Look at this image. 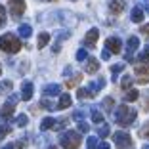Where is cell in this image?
Here are the masks:
<instances>
[{"instance_id": "6da1fadb", "label": "cell", "mask_w": 149, "mask_h": 149, "mask_svg": "<svg viewBox=\"0 0 149 149\" xmlns=\"http://www.w3.org/2000/svg\"><path fill=\"white\" fill-rule=\"evenodd\" d=\"M136 117H138V111H136V109H132V107H128V105L117 107V109H115V115H113L115 123L120 124V126H124V128L130 126V124L136 120Z\"/></svg>"}, {"instance_id": "7a4b0ae2", "label": "cell", "mask_w": 149, "mask_h": 149, "mask_svg": "<svg viewBox=\"0 0 149 149\" xmlns=\"http://www.w3.org/2000/svg\"><path fill=\"white\" fill-rule=\"evenodd\" d=\"M0 50L6 54H17L21 50V40L15 35H2L0 36Z\"/></svg>"}, {"instance_id": "3957f363", "label": "cell", "mask_w": 149, "mask_h": 149, "mask_svg": "<svg viewBox=\"0 0 149 149\" xmlns=\"http://www.w3.org/2000/svg\"><path fill=\"white\" fill-rule=\"evenodd\" d=\"M59 145L65 147V149H79L80 134L77 130H67L65 134H61V138H59Z\"/></svg>"}, {"instance_id": "277c9868", "label": "cell", "mask_w": 149, "mask_h": 149, "mask_svg": "<svg viewBox=\"0 0 149 149\" xmlns=\"http://www.w3.org/2000/svg\"><path fill=\"white\" fill-rule=\"evenodd\" d=\"M115 145H117V149H128L132 147V138L128 132H115Z\"/></svg>"}, {"instance_id": "5b68a950", "label": "cell", "mask_w": 149, "mask_h": 149, "mask_svg": "<svg viewBox=\"0 0 149 149\" xmlns=\"http://www.w3.org/2000/svg\"><path fill=\"white\" fill-rule=\"evenodd\" d=\"M8 6H10V13L13 17H19L25 12V0H10Z\"/></svg>"}, {"instance_id": "8992f818", "label": "cell", "mask_w": 149, "mask_h": 149, "mask_svg": "<svg viewBox=\"0 0 149 149\" xmlns=\"http://www.w3.org/2000/svg\"><path fill=\"white\" fill-rule=\"evenodd\" d=\"M120 48H123V42L118 36H109L105 40V50H109L111 54H120Z\"/></svg>"}, {"instance_id": "52a82bcc", "label": "cell", "mask_w": 149, "mask_h": 149, "mask_svg": "<svg viewBox=\"0 0 149 149\" xmlns=\"http://www.w3.org/2000/svg\"><path fill=\"white\" fill-rule=\"evenodd\" d=\"M138 46H140V38L138 36H130L126 42V59L128 61H132V54L138 50Z\"/></svg>"}, {"instance_id": "ba28073f", "label": "cell", "mask_w": 149, "mask_h": 149, "mask_svg": "<svg viewBox=\"0 0 149 149\" xmlns=\"http://www.w3.org/2000/svg\"><path fill=\"white\" fill-rule=\"evenodd\" d=\"M134 71H136V74H138V82L140 84H147L149 82V67L147 65H138Z\"/></svg>"}, {"instance_id": "9c48e42d", "label": "cell", "mask_w": 149, "mask_h": 149, "mask_svg": "<svg viewBox=\"0 0 149 149\" xmlns=\"http://www.w3.org/2000/svg\"><path fill=\"white\" fill-rule=\"evenodd\" d=\"M97 38H100V31H97L96 27H94V29H90V31L86 33V36H84V44L92 48L94 44H96V40H97Z\"/></svg>"}, {"instance_id": "30bf717a", "label": "cell", "mask_w": 149, "mask_h": 149, "mask_svg": "<svg viewBox=\"0 0 149 149\" xmlns=\"http://www.w3.org/2000/svg\"><path fill=\"white\" fill-rule=\"evenodd\" d=\"M103 86H105V79H103V77H100L97 80H94V82L88 84V92L92 94V96H96V94L100 92V90H101Z\"/></svg>"}, {"instance_id": "8fae6325", "label": "cell", "mask_w": 149, "mask_h": 149, "mask_svg": "<svg viewBox=\"0 0 149 149\" xmlns=\"http://www.w3.org/2000/svg\"><path fill=\"white\" fill-rule=\"evenodd\" d=\"M13 109H15V105H13V103H10V101H6L4 105H2V111H0V117L4 118V120H10V118L13 117Z\"/></svg>"}, {"instance_id": "7c38bea8", "label": "cell", "mask_w": 149, "mask_h": 149, "mask_svg": "<svg viewBox=\"0 0 149 149\" xmlns=\"http://www.w3.org/2000/svg\"><path fill=\"white\" fill-rule=\"evenodd\" d=\"M97 69H100V61H97L96 57H88V59H86V65H84V71H86V73H90V74H94Z\"/></svg>"}, {"instance_id": "4fadbf2b", "label": "cell", "mask_w": 149, "mask_h": 149, "mask_svg": "<svg viewBox=\"0 0 149 149\" xmlns=\"http://www.w3.org/2000/svg\"><path fill=\"white\" fill-rule=\"evenodd\" d=\"M33 92H35V88H33V82H23V88H21V97L23 101H29L33 97Z\"/></svg>"}, {"instance_id": "5bb4252c", "label": "cell", "mask_w": 149, "mask_h": 149, "mask_svg": "<svg viewBox=\"0 0 149 149\" xmlns=\"http://www.w3.org/2000/svg\"><path fill=\"white\" fill-rule=\"evenodd\" d=\"M71 103H73V100H71V96H69V94H59L57 109H67V107H71Z\"/></svg>"}, {"instance_id": "9a60e30c", "label": "cell", "mask_w": 149, "mask_h": 149, "mask_svg": "<svg viewBox=\"0 0 149 149\" xmlns=\"http://www.w3.org/2000/svg\"><path fill=\"white\" fill-rule=\"evenodd\" d=\"M44 94L46 96H59L61 94V86L59 84H48V86H44Z\"/></svg>"}, {"instance_id": "2e32d148", "label": "cell", "mask_w": 149, "mask_h": 149, "mask_svg": "<svg viewBox=\"0 0 149 149\" xmlns=\"http://www.w3.org/2000/svg\"><path fill=\"white\" fill-rule=\"evenodd\" d=\"M109 10L113 13H120L124 10V0H111L109 2Z\"/></svg>"}, {"instance_id": "e0dca14e", "label": "cell", "mask_w": 149, "mask_h": 149, "mask_svg": "<svg viewBox=\"0 0 149 149\" xmlns=\"http://www.w3.org/2000/svg\"><path fill=\"white\" fill-rule=\"evenodd\" d=\"M90 113H92V120L96 124H101V123H103V115H101V111L97 109V107H92V109H90Z\"/></svg>"}, {"instance_id": "ac0fdd59", "label": "cell", "mask_w": 149, "mask_h": 149, "mask_svg": "<svg viewBox=\"0 0 149 149\" xmlns=\"http://www.w3.org/2000/svg\"><path fill=\"white\" fill-rule=\"evenodd\" d=\"M19 36L21 38H29V36L33 35V29H31V25H19Z\"/></svg>"}, {"instance_id": "d6986e66", "label": "cell", "mask_w": 149, "mask_h": 149, "mask_svg": "<svg viewBox=\"0 0 149 149\" xmlns=\"http://www.w3.org/2000/svg\"><path fill=\"white\" fill-rule=\"evenodd\" d=\"M130 19L134 23H141V19H143V12H141V8H134V10H132Z\"/></svg>"}, {"instance_id": "ffe728a7", "label": "cell", "mask_w": 149, "mask_h": 149, "mask_svg": "<svg viewBox=\"0 0 149 149\" xmlns=\"http://www.w3.org/2000/svg\"><path fill=\"white\" fill-rule=\"evenodd\" d=\"M132 84H134V79H132L130 74H124L123 80H120V86H123V90H130Z\"/></svg>"}, {"instance_id": "44dd1931", "label": "cell", "mask_w": 149, "mask_h": 149, "mask_svg": "<svg viewBox=\"0 0 149 149\" xmlns=\"http://www.w3.org/2000/svg\"><path fill=\"white\" fill-rule=\"evenodd\" d=\"M54 124H56V120H54L52 117H46L40 123V130H50V128H54Z\"/></svg>"}, {"instance_id": "7402d4cb", "label": "cell", "mask_w": 149, "mask_h": 149, "mask_svg": "<svg viewBox=\"0 0 149 149\" xmlns=\"http://www.w3.org/2000/svg\"><path fill=\"white\" fill-rule=\"evenodd\" d=\"M48 42H50V35H48V33H40V35H38V42H36V46H38V48H44V46H46Z\"/></svg>"}, {"instance_id": "603a6c76", "label": "cell", "mask_w": 149, "mask_h": 149, "mask_svg": "<svg viewBox=\"0 0 149 149\" xmlns=\"http://www.w3.org/2000/svg\"><path fill=\"white\" fill-rule=\"evenodd\" d=\"M138 97H140V92L138 90H126V96H124V101H136Z\"/></svg>"}, {"instance_id": "cb8c5ba5", "label": "cell", "mask_w": 149, "mask_h": 149, "mask_svg": "<svg viewBox=\"0 0 149 149\" xmlns=\"http://www.w3.org/2000/svg\"><path fill=\"white\" fill-rule=\"evenodd\" d=\"M80 79H82V74H74L73 79H69V80L65 82V86H67V88H74L77 84L80 82Z\"/></svg>"}, {"instance_id": "d4e9b609", "label": "cell", "mask_w": 149, "mask_h": 149, "mask_svg": "<svg viewBox=\"0 0 149 149\" xmlns=\"http://www.w3.org/2000/svg\"><path fill=\"white\" fill-rule=\"evenodd\" d=\"M77 97H79V100H88V97H94V96L88 92V88H79V92H77Z\"/></svg>"}, {"instance_id": "484cf974", "label": "cell", "mask_w": 149, "mask_h": 149, "mask_svg": "<svg viewBox=\"0 0 149 149\" xmlns=\"http://www.w3.org/2000/svg\"><path fill=\"white\" fill-rule=\"evenodd\" d=\"M109 132H111V128L107 126V124H103V123H101L100 130H97V134H100V138H107V136H109Z\"/></svg>"}, {"instance_id": "4316f807", "label": "cell", "mask_w": 149, "mask_h": 149, "mask_svg": "<svg viewBox=\"0 0 149 149\" xmlns=\"http://www.w3.org/2000/svg\"><path fill=\"white\" fill-rule=\"evenodd\" d=\"M123 69H124V63H117V65H113V67H111V73H113V80L117 79V74L120 73Z\"/></svg>"}, {"instance_id": "83f0119b", "label": "cell", "mask_w": 149, "mask_h": 149, "mask_svg": "<svg viewBox=\"0 0 149 149\" xmlns=\"http://www.w3.org/2000/svg\"><path fill=\"white\" fill-rule=\"evenodd\" d=\"M10 90H12V82H10V80H4V82H0V94L10 92Z\"/></svg>"}, {"instance_id": "f1b7e54d", "label": "cell", "mask_w": 149, "mask_h": 149, "mask_svg": "<svg viewBox=\"0 0 149 149\" xmlns=\"http://www.w3.org/2000/svg\"><path fill=\"white\" fill-rule=\"evenodd\" d=\"M15 123H17V126H27V123H29V118H27V115H19L17 118H15Z\"/></svg>"}, {"instance_id": "f546056e", "label": "cell", "mask_w": 149, "mask_h": 149, "mask_svg": "<svg viewBox=\"0 0 149 149\" xmlns=\"http://www.w3.org/2000/svg\"><path fill=\"white\" fill-rule=\"evenodd\" d=\"M138 61H140V63H145V65H147V63H149V52H145V50H143V52L138 56Z\"/></svg>"}, {"instance_id": "4dcf8cb0", "label": "cell", "mask_w": 149, "mask_h": 149, "mask_svg": "<svg viewBox=\"0 0 149 149\" xmlns=\"http://www.w3.org/2000/svg\"><path fill=\"white\" fill-rule=\"evenodd\" d=\"M140 136H141V138H145V140H149V120L143 124V128L140 130Z\"/></svg>"}, {"instance_id": "1f68e13d", "label": "cell", "mask_w": 149, "mask_h": 149, "mask_svg": "<svg viewBox=\"0 0 149 149\" xmlns=\"http://www.w3.org/2000/svg\"><path fill=\"white\" fill-rule=\"evenodd\" d=\"M8 134H10V126L8 124H2V126H0V140H4Z\"/></svg>"}, {"instance_id": "d6a6232c", "label": "cell", "mask_w": 149, "mask_h": 149, "mask_svg": "<svg viewBox=\"0 0 149 149\" xmlns=\"http://www.w3.org/2000/svg\"><path fill=\"white\" fill-rule=\"evenodd\" d=\"M86 145H88V149H96L97 147V140L94 136H90V138H88V141H86Z\"/></svg>"}, {"instance_id": "836d02e7", "label": "cell", "mask_w": 149, "mask_h": 149, "mask_svg": "<svg viewBox=\"0 0 149 149\" xmlns=\"http://www.w3.org/2000/svg\"><path fill=\"white\" fill-rule=\"evenodd\" d=\"M77 59H79V61L88 59V52H86V50H79V52H77Z\"/></svg>"}, {"instance_id": "e575fe53", "label": "cell", "mask_w": 149, "mask_h": 149, "mask_svg": "<svg viewBox=\"0 0 149 149\" xmlns=\"http://www.w3.org/2000/svg\"><path fill=\"white\" fill-rule=\"evenodd\" d=\"M103 107H105L107 111L113 109V97H105V100H103Z\"/></svg>"}, {"instance_id": "d590c367", "label": "cell", "mask_w": 149, "mask_h": 149, "mask_svg": "<svg viewBox=\"0 0 149 149\" xmlns=\"http://www.w3.org/2000/svg\"><path fill=\"white\" fill-rule=\"evenodd\" d=\"M88 130H90V126H88V124L84 123V120H80V123H79V132H82V134H86Z\"/></svg>"}, {"instance_id": "8d00e7d4", "label": "cell", "mask_w": 149, "mask_h": 149, "mask_svg": "<svg viewBox=\"0 0 149 149\" xmlns=\"http://www.w3.org/2000/svg\"><path fill=\"white\" fill-rule=\"evenodd\" d=\"M67 123H69V120H67V118H63V120H59V123H56V124H54V128L61 130V128H65V126H67Z\"/></svg>"}, {"instance_id": "74e56055", "label": "cell", "mask_w": 149, "mask_h": 149, "mask_svg": "<svg viewBox=\"0 0 149 149\" xmlns=\"http://www.w3.org/2000/svg\"><path fill=\"white\" fill-rule=\"evenodd\" d=\"M4 21H6V10L4 6H0V27L4 25Z\"/></svg>"}, {"instance_id": "f35d334b", "label": "cell", "mask_w": 149, "mask_h": 149, "mask_svg": "<svg viewBox=\"0 0 149 149\" xmlns=\"http://www.w3.org/2000/svg\"><path fill=\"white\" fill-rule=\"evenodd\" d=\"M73 118H74V120H79V123H80V120H84V113H82V111H74Z\"/></svg>"}, {"instance_id": "ab89813d", "label": "cell", "mask_w": 149, "mask_h": 149, "mask_svg": "<svg viewBox=\"0 0 149 149\" xmlns=\"http://www.w3.org/2000/svg\"><path fill=\"white\" fill-rule=\"evenodd\" d=\"M40 105H42L44 109H54V105H52V103H50L48 100H42V101H40Z\"/></svg>"}, {"instance_id": "60d3db41", "label": "cell", "mask_w": 149, "mask_h": 149, "mask_svg": "<svg viewBox=\"0 0 149 149\" xmlns=\"http://www.w3.org/2000/svg\"><path fill=\"white\" fill-rule=\"evenodd\" d=\"M8 101H10V103H13V105H15V103H17V101H19V96H17V94H12Z\"/></svg>"}, {"instance_id": "b9f144b4", "label": "cell", "mask_w": 149, "mask_h": 149, "mask_svg": "<svg viewBox=\"0 0 149 149\" xmlns=\"http://www.w3.org/2000/svg\"><path fill=\"white\" fill-rule=\"evenodd\" d=\"M140 33H143V35H147V36H149V23H145V25L141 27V29H140Z\"/></svg>"}, {"instance_id": "7bdbcfd3", "label": "cell", "mask_w": 149, "mask_h": 149, "mask_svg": "<svg viewBox=\"0 0 149 149\" xmlns=\"http://www.w3.org/2000/svg\"><path fill=\"white\" fill-rule=\"evenodd\" d=\"M109 57H111L109 50H103V52H101V59H109Z\"/></svg>"}, {"instance_id": "ee69618b", "label": "cell", "mask_w": 149, "mask_h": 149, "mask_svg": "<svg viewBox=\"0 0 149 149\" xmlns=\"http://www.w3.org/2000/svg\"><path fill=\"white\" fill-rule=\"evenodd\" d=\"M96 149H111V145H109V143H105V141H101V143L97 145Z\"/></svg>"}, {"instance_id": "f6af8a7d", "label": "cell", "mask_w": 149, "mask_h": 149, "mask_svg": "<svg viewBox=\"0 0 149 149\" xmlns=\"http://www.w3.org/2000/svg\"><path fill=\"white\" fill-rule=\"evenodd\" d=\"M145 96H147V101H145V103H143V107H145V109H147V111H149V92H147V94H145Z\"/></svg>"}, {"instance_id": "bcb514c9", "label": "cell", "mask_w": 149, "mask_h": 149, "mask_svg": "<svg viewBox=\"0 0 149 149\" xmlns=\"http://www.w3.org/2000/svg\"><path fill=\"white\" fill-rule=\"evenodd\" d=\"M2 149H15V145H13V143H8V145H4Z\"/></svg>"}, {"instance_id": "7dc6e473", "label": "cell", "mask_w": 149, "mask_h": 149, "mask_svg": "<svg viewBox=\"0 0 149 149\" xmlns=\"http://www.w3.org/2000/svg\"><path fill=\"white\" fill-rule=\"evenodd\" d=\"M145 52H149V44H147V46H145Z\"/></svg>"}, {"instance_id": "c3c4849f", "label": "cell", "mask_w": 149, "mask_h": 149, "mask_svg": "<svg viewBox=\"0 0 149 149\" xmlns=\"http://www.w3.org/2000/svg\"><path fill=\"white\" fill-rule=\"evenodd\" d=\"M46 2H56V0H46Z\"/></svg>"}, {"instance_id": "681fc988", "label": "cell", "mask_w": 149, "mask_h": 149, "mask_svg": "<svg viewBox=\"0 0 149 149\" xmlns=\"http://www.w3.org/2000/svg\"><path fill=\"white\" fill-rule=\"evenodd\" d=\"M0 74H2V67H0Z\"/></svg>"}, {"instance_id": "f907efd6", "label": "cell", "mask_w": 149, "mask_h": 149, "mask_svg": "<svg viewBox=\"0 0 149 149\" xmlns=\"http://www.w3.org/2000/svg\"><path fill=\"white\" fill-rule=\"evenodd\" d=\"M147 2H149V0H147Z\"/></svg>"}]
</instances>
